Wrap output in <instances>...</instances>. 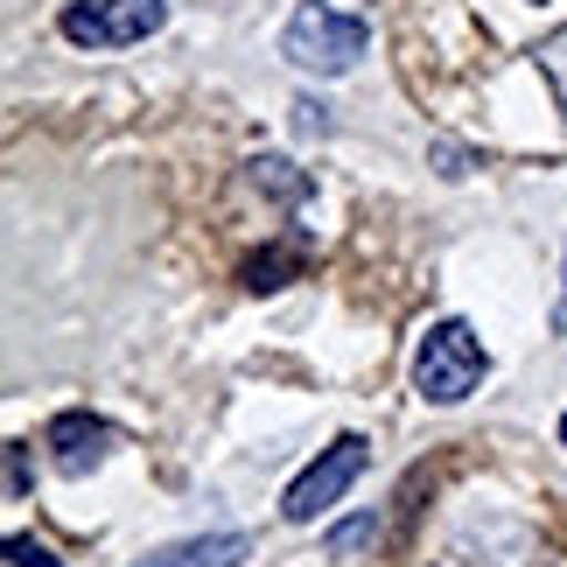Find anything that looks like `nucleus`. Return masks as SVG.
Here are the masks:
<instances>
[{"instance_id":"1","label":"nucleus","mask_w":567,"mask_h":567,"mask_svg":"<svg viewBox=\"0 0 567 567\" xmlns=\"http://www.w3.org/2000/svg\"><path fill=\"white\" fill-rule=\"evenodd\" d=\"M484 372H491V358H484V343H476V330L463 316L427 322L421 351H413V385H421L427 406H463L484 385Z\"/></svg>"},{"instance_id":"2","label":"nucleus","mask_w":567,"mask_h":567,"mask_svg":"<svg viewBox=\"0 0 567 567\" xmlns=\"http://www.w3.org/2000/svg\"><path fill=\"white\" fill-rule=\"evenodd\" d=\"M364 50H372V29H364L358 14L322 8V0H301V8L288 14V29H280V56H288L295 71H316V78L358 71Z\"/></svg>"},{"instance_id":"3","label":"nucleus","mask_w":567,"mask_h":567,"mask_svg":"<svg viewBox=\"0 0 567 567\" xmlns=\"http://www.w3.org/2000/svg\"><path fill=\"white\" fill-rule=\"evenodd\" d=\"M168 21V0H71L56 14V35L71 50H134Z\"/></svg>"},{"instance_id":"4","label":"nucleus","mask_w":567,"mask_h":567,"mask_svg":"<svg viewBox=\"0 0 567 567\" xmlns=\"http://www.w3.org/2000/svg\"><path fill=\"white\" fill-rule=\"evenodd\" d=\"M364 463H372V442H364V434H337V442L288 484V497H280V518H288V526H309V518H322V512H330L337 497L364 476Z\"/></svg>"},{"instance_id":"5","label":"nucleus","mask_w":567,"mask_h":567,"mask_svg":"<svg viewBox=\"0 0 567 567\" xmlns=\"http://www.w3.org/2000/svg\"><path fill=\"white\" fill-rule=\"evenodd\" d=\"M42 442H50V463H56V476H84V470H92L105 449H113V427H105V421H92V413H56Z\"/></svg>"},{"instance_id":"6","label":"nucleus","mask_w":567,"mask_h":567,"mask_svg":"<svg viewBox=\"0 0 567 567\" xmlns=\"http://www.w3.org/2000/svg\"><path fill=\"white\" fill-rule=\"evenodd\" d=\"M434 8H463L476 29H484V42L512 50V21H554L567 0H434Z\"/></svg>"},{"instance_id":"7","label":"nucleus","mask_w":567,"mask_h":567,"mask_svg":"<svg viewBox=\"0 0 567 567\" xmlns=\"http://www.w3.org/2000/svg\"><path fill=\"white\" fill-rule=\"evenodd\" d=\"M246 554H252V539H246V533H204V539H183V547L147 554L141 567H238Z\"/></svg>"},{"instance_id":"8","label":"nucleus","mask_w":567,"mask_h":567,"mask_svg":"<svg viewBox=\"0 0 567 567\" xmlns=\"http://www.w3.org/2000/svg\"><path fill=\"white\" fill-rule=\"evenodd\" d=\"M309 267V238H280V246H267V252H252L246 267H238V280H246L252 295H274V288H288V280Z\"/></svg>"},{"instance_id":"9","label":"nucleus","mask_w":567,"mask_h":567,"mask_svg":"<svg viewBox=\"0 0 567 567\" xmlns=\"http://www.w3.org/2000/svg\"><path fill=\"white\" fill-rule=\"evenodd\" d=\"M252 183L274 189L280 204H301V196H309V183L295 176V162H280V155H259V162H252Z\"/></svg>"},{"instance_id":"10","label":"nucleus","mask_w":567,"mask_h":567,"mask_svg":"<svg viewBox=\"0 0 567 567\" xmlns=\"http://www.w3.org/2000/svg\"><path fill=\"white\" fill-rule=\"evenodd\" d=\"M8 567H63L50 547H42V539H29V533H14L8 539Z\"/></svg>"},{"instance_id":"11","label":"nucleus","mask_w":567,"mask_h":567,"mask_svg":"<svg viewBox=\"0 0 567 567\" xmlns=\"http://www.w3.org/2000/svg\"><path fill=\"white\" fill-rule=\"evenodd\" d=\"M8 497H29V442H8Z\"/></svg>"},{"instance_id":"12","label":"nucleus","mask_w":567,"mask_h":567,"mask_svg":"<svg viewBox=\"0 0 567 567\" xmlns=\"http://www.w3.org/2000/svg\"><path fill=\"white\" fill-rule=\"evenodd\" d=\"M372 526H379V518H351V526H337V533H330V554H351V547H364V539H372Z\"/></svg>"},{"instance_id":"13","label":"nucleus","mask_w":567,"mask_h":567,"mask_svg":"<svg viewBox=\"0 0 567 567\" xmlns=\"http://www.w3.org/2000/svg\"><path fill=\"white\" fill-rule=\"evenodd\" d=\"M554 330L567 337V288H560V309H554Z\"/></svg>"},{"instance_id":"14","label":"nucleus","mask_w":567,"mask_h":567,"mask_svg":"<svg viewBox=\"0 0 567 567\" xmlns=\"http://www.w3.org/2000/svg\"><path fill=\"white\" fill-rule=\"evenodd\" d=\"M560 442H567V421H560Z\"/></svg>"}]
</instances>
